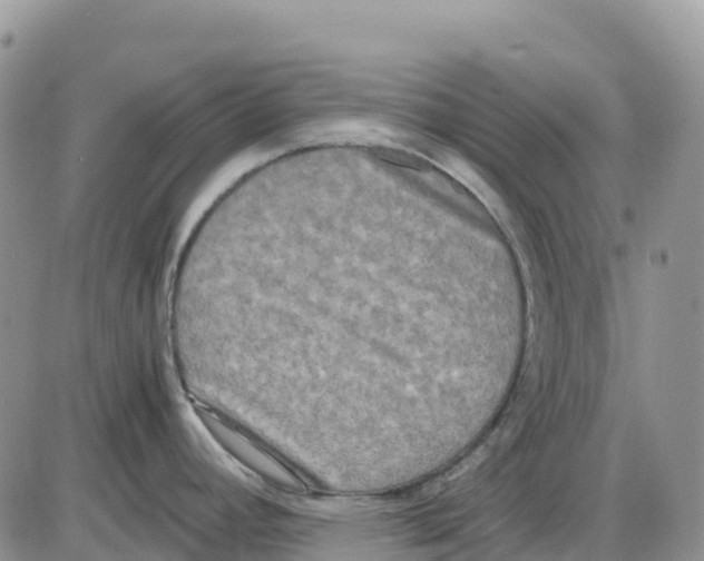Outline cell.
Wrapping results in <instances>:
<instances>
[{
  "label": "cell",
  "instance_id": "cell-1",
  "mask_svg": "<svg viewBox=\"0 0 704 561\" xmlns=\"http://www.w3.org/2000/svg\"><path fill=\"white\" fill-rule=\"evenodd\" d=\"M212 425L224 444L261 478L278 488L290 490L301 488V482L296 475L280 460L234 431L217 424V422L212 423Z\"/></svg>",
  "mask_w": 704,
  "mask_h": 561
}]
</instances>
